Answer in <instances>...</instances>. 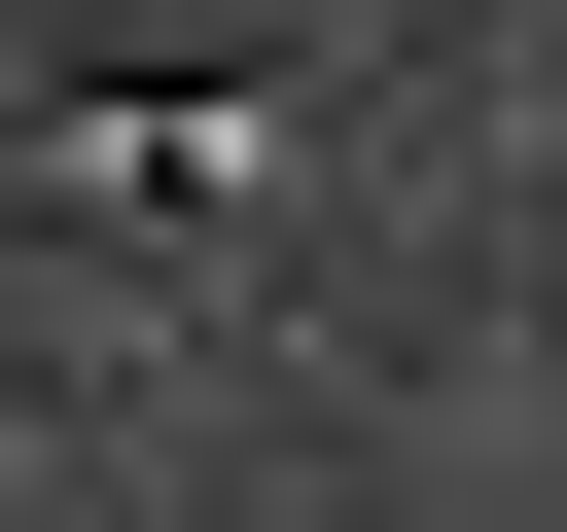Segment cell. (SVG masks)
Instances as JSON below:
<instances>
[{"instance_id": "cell-1", "label": "cell", "mask_w": 567, "mask_h": 532, "mask_svg": "<svg viewBox=\"0 0 567 532\" xmlns=\"http://www.w3.org/2000/svg\"><path fill=\"white\" fill-rule=\"evenodd\" d=\"M284 142H319L284 71H177V106H35V213H142V248H213Z\"/></svg>"}]
</instances>
